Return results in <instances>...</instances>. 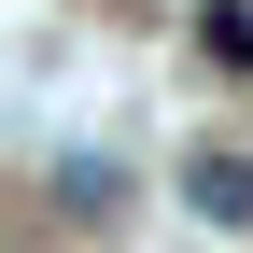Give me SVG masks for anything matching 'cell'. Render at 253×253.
Instances as JSON below:
<instances>
[{
	"label": "cell",
	"mask_w": 253,
	"mask_h": 253,
	"mask_svg": "<svg viewBox=\"0 0 253 253\" xmlns=\"http://www.w3.org/2000/svg\"><path fill=\"white\" fill-rule=\"evenodd\" d=\"M183 197H197L211 225H253V155H239V141H211L197 169H183Z\"/></svg>",
	"instance_id": "6da1fadb"
},
{
	"label": "cell",
	"mask_w": 253,
	"mask_h": 253,
	"mask_svg": "<svg viewBox=\"0 0 253 253\" xmlns=\"http://www.w3.org/2000/svg\"><path fill=\"white\" fill-rule=\"evenodd\" d=\"M56 197H71V211H84V225H99V211L126 197V183H113V155H71V169H56Z\"/></svg>",
	"instance_id": "7a4b0ae2"
},
{
	"label": "cell",
	"mask_w": 253,
	"mask_h": 253,
	"mask_svg": "<svg viewBox=\"0 0 253 253\" xmlns=\"http://www.w3.org/2000/svg\"><path fill=\"white\" fill-rule=\"evenodd\" d=\"M197 42L225 56V71H253V14H239V0H211V14H197Z\"/></svg>",
	"instance_id": "3957f363"
}]
</instances>
